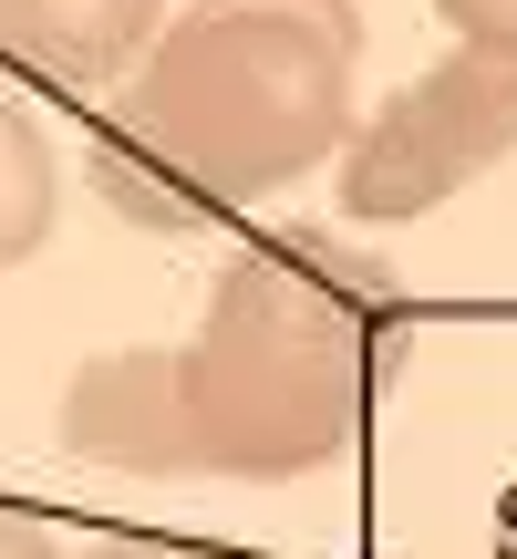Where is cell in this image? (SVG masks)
Masks as SVG:
<instances>
[{
  "label": "cell",
  "mask_w": 517,
  "mask_h": 559,
  "mask_svg": "<svg viewBox=\"0 0 517 559\" xmlns=\"http://www.w3.org/2000/svg\"><path fill=\"white\" fill-rule=\"evenodd\" d=\"M414 342V300L332 228H269L218 270L197 332L94 353L62 383V445L124 477H258L290 487L362 445Z\"/></svg>",
  "instance_id": "cell-1"
},
{
  "label": "cell",
  "mask_w": 517,
  "mask_h": 559,
  "mask_svg": "<svg viewBox=\"0 0 517 559\" xmlns=\"http://www.w3.org/2000/svg\"><path fill=\"white\" fill-rule=\"evenodd\" d=\"M352 0H187L94 115V187L135 228H207L352 145Z\"/></svg>",
  "instance_id": "cell-2"
},
{
  "label": "cell",
  "mask_w": 517,
  "mask_h": 559,
  "mask_svg": "<svg viewBox=\"0 0 517 559\" xmlns=\"http://www.w3.org/2000/svg\"><path fill=\"white\" fill-rule=\"evenodd\" d=\"M507 156H517V52L456 41L445 62H424L404 94H383L352 124V145H341V218L404 228L424 207L466 198Z\"/></svg>",
  "instance_id": "cell-3"
},
{
  "label": "cell",
  "mask_w": 517,
  "mask_h": 559,
  "mask_svg": "<svg viewBox=\"0 0 517 559\" xmlns=\"http://www.w3.org/2000/svg\"><path fill=\"white\" fill-rule=\"evenodd\" d=\"M166 32V0H0V62L52 94H115Z\"/></svg>",
  "instance_id": "cell-4"
},
{
  "label": "cell",
  "mask_w": 517,
  "mask_h": 559,
  "mask_svg": "<svg viewBox=\"0 0 517 559\" xmlns=\"http://www.w3.org/2000/svg\"><path fill=\"white\" fill-rule=\"evenodd\" d=\"M52 207H62V166L52 135L0 94V270H21L41 239H52Z\"/></svg>",
  "instance_id": "cell-5"
},
{
  "label": "cell",
  "mask_w": 517,
  "mask_h": 559,
  "mask_svg": "<svg viewBox=\"0 0 517 559\" xmlns=\"http://www.w3.org/2000/svg\"><path fill=\"white\" fill-rule=\"evenodd\" d=\"M435 21L477 52H517V0H435Z\"/></svg>",
  "instance_id": "cell-6"
},
{
  "label": "cell",
  "mask_w": 517,
  "mask_h": 559,
  "mask_svg": "<svg viewBox=\"0 0 517 559\" xmlns=\"http://www.w3.org/2000/svg\"><path fill=\"white\" fill-rule=\"evenodd\" d=\"M62 559H239V549H197V539H145V528H94Z\"/></svg>",
  "instance_id": "cell-7"
},
{
  "label": "cell",
  "mask_w": 517,
  "mask_h": 559,
  "mask_svg": "<svg viewBox=\"0 0 517 559\" xmlns=\"http://www.w3.org/2000/svg\"><path fill=\"white\" fill-rule=\"evenodd\" d=\"M0 559H62V539L32 519V508H0Z\"/></svg>",
  "instance_id": "cell-8"
},
{
  "label": "cell",
  "mask_w": 517,
  "mask_h": 559,
  "mask_svg": "<svg viewBox=\"0 0 517 559\" xmlns=\"http://www.w3.org/2000/svg\"><path fill=\"white\" fill-rule=\"evenodd\" d=\"M497 559H517V487L497 498Z\"/></svg>",
  "instance_id": "cell-9"
}]
</instances>
